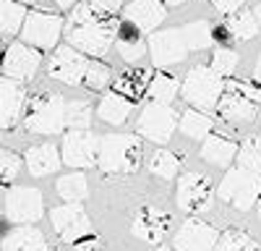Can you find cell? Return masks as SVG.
Here are the masks:
<instances>
[{"label":"cell","instance_id":"6da1fadb","mask_svg":"<svg viewBox=\"0 0 261 251\" xmlns=\"http://www.w3.org/2000/svg\"><path fill=\"white\" fill-rule=\"evenodd\" d=\"M118 34V21L113 13H107L97 3H79L71 8V16L65 21V39L68 47L79 50L81 55H94L102 58L113 47Z\"/></svg>","mask_w":261,"mask_h":251},{"label":"cell","instance_id":"7a4b0ae2","mask_svg":"<svg viewBox=\"0 0 261 251\" xmlns=\"http://www.w3.org/2000/svg\"><path fill=\"white\" fill-rule=\"evenodd\" d=\"M144 149L141 141L130 134H110L99 136L97 165L105 173H136L141 165Z\"/></svg>","mask_w":261,"mask_h":251},{"label":"cell","instance_id":"3957f363","mask_svg":"<svg viewBox=\"0 0 261 251\" xmlns=\"http://www.w3.org/2000/svg\"><path fill=\"white\" fill-rule=\"evenodd\" d=\"M261 92L251 81H225V89L217 102L220 118L227 123H253L258 115Z\"/></svg>","mask_w":261,"mask_h":251},{"label":"cell","instance_id":"277c9868","mask_svg":"<svg viewBox=\"0 0 261 251\" xmlns=\"http://www.w3.org/2000/svg\"><path fill=\"white\" fill-rule=\"evenodd\" d=\"M65 102L55 92H42L29 99L27 115H24V129L39 136H53L65 129Z\"/></svg>","mask_w":261,"mask_h":251},{"label":"cell","instance_id":"5b68a950","mask_svg":"<svg viewBox=\"0 0 261 251\" xmlns=\"http://www.w3.org/2000/svg\"><path fill=\"white\" fill-rule=\"evenodd\" d=\"M225 89V79H220L209 66H196L186 73L180 84V94L188 105H193V110H212L220 102V94Z\"/></svg>","mask_w":261,"mask_h":251},{"label":"cell","instance_id":"8992f818","mask_svg":"<svg viewBox=\"0 0 261 251\" xmlns=\"http://www.w3.org/2000/svg\"><path fill=\"white\" fill-rule=\"evenodd\" d=\"M217 196L222 202H227L230 207H235L238 212H248L251 207H256V202L261 199V175L243 170V167H232L225 173V178L220 181Z\"/></svg>","mask_w":261,"mask_h":251},{"label":"cell","instance_id":"52a82bcc","mask_svg":"<svg viewBox=\"0 0 261 251\" xmlns=\"http://www.w3.org/2000/svg\"><path fill=\"white\" fill-rule=\"evenodd\" d=\"M214 196H217V188L206 173H183L178 178L175 202L183 212H191V215L206 212V209H212Z\"/></svg>","mask_w":261,"mask_h":251},{"label":"cell","instance_id":"ba28073f","mask_svg":"<svg viewBox=\"0 0 261 251\" xmlns=\"http://www.w3.org/2000/svg\"><path fill=\"white\" fill-rule=\"evenodd\" d=\"M60 34H63V18L55 13H45V11L27 13L24 27H21L24 45H29L34 50H53L58 45Z\"/></svg>","mask_w":261,"mask_h":251},{"label":"cell","instance_id":"9c48e42d","mask_svg":"<svg viewBox=\"0 0 261 251\" xmlns=\"http://www.w3.org/2000/svg\"><path fill=\"white\" fill-rule=\"evenodd\" d=\"M175 129H178V113L170 105L151 102L141 110V115L136 120L139 136H144L146 141H154V144H167Z\"/></svg>","mask_w":261,"mask_h":251},{"label":"cell","instance_id":"30bf717a","mask_svg":"<svg viewBox=\"0 0 261 251\" xmlns=\"http://www.w3.org/2000/svg\"><path fill=\"white\" fill-rule=\"evenodd\" d=\"M45 215V199L39 188L13 186L6 194V217L16 225H32Z\"/></svg>","mask_w":261,"mask_h":251},{"label":"cell","instance_id":"8fae6325","mask_svg":"<svg viewBox=\"0 0 261 251\" xmlns=\"http://www.w3.org/2000/svg\"><path fill=\"white\" fill-rule=\"evenodd\" d=\"M53 228L63 243H79L84 241L86 236L92 233V222H89V215L84 212L81 204H60V207H53Z\"/></svg>","mask_w":261,"mask_h":251},{"label":"cell","instance_id":"7c38bea8","mask_svg":"<svg viewBox=\"0 0 261 251\" xmlns=\"http://www.w3.org/2000/svg\"><path fill=\"white\" fill-rule=\"evenodd\" d=\"M99 136L92 131H68L60 144V162L68 167H92L97 165Z\"/></svg>","mask_w":261,"mask_h":251},{"label":"cell","instance_id":"4fadbf2b","mask_svg":"<svg viewBox=\"0 0 261 251\" xmlns=\"http://www.w3.org/2000/svg\"><path fill=\"white\" fill-rule=\"evenodd\" d=\"M146 50L154 60V66H175V63L186 60L188 47L180 29H162V32H151L146 39Z\"/></svg>","mask_w":261,"mask_h":251},{"label":"cell","instance_id":"5bb4252c","mask_svg":"<svg viewBox=\"0 0 261 251\" xmlns=\"http://www.w3.org/2000/svg\"><path fill=\"white\" fill-rule=\"evenodd\" d=\"M86 66H89V60H86L79 50H73L68 45H60V47L53 50V55L47 60V73L55 81H63V84H68V87H76V84L84 81Z\"/></svg>","mask_w":261,"mask_h":251},{"label":"cell","instance_id":"9a60e30c","mask_svg":"<svg viewBox=\"0 0 261 251\" xmlns=\"http://www.w3.org/2000/svg\"><path fill=\"white\" fill-rule=\"evenodd\" d=\"M39 53L24 42H13V45L3 53V60H0V68H3V76L6 79H13V81H29L37 68H39Z\"/></svg>","mask_w":261,"mask_h":251},{"label":"cell","instance_id":"2e32d148","mask_svg":"<svg viewBox=\"0 0 261 251\" xmlns=\"http://www.w3.org/2000/svg\"><path fill=\"white\" fill-rule=\"evenodd\" d=\"M217 241H220V230H217L214 225L191 217L178 228L172 246H175L178 251H214Z\"/></svg>","mask_w":261,"mask_h":251},{"label":"cell","instance_id":"e0dca14e","mask_svg":"<svg viewBox=\"0 0 261 251\" xmlns=\"http://www.w3.org/2000/svg\"><path fill=\"white\" fill-rule=\"evenodd\" d=\"M167 225H170L167 212H160L157 207H144L134 217V222H130V233L144 243L157 246V243H162V238L167 233Z\"/></svg>","mask_w":261,"mask_h":251},{"label":"cell","instance_id":"ac0fdd59","mask_svg":"<svg viewBox=\"0 0 261 251\" xmlns=\"http://www.w3.org/2000/svg\"><path fill=\"white\" fill-rule=\"evenodd\" d=\"M165 16H167V8L162 0H134L130 6H125L123 21L134 24L139 32H157Z\"/></svg>","mask_w":261,"mask_h":251},{"label":"cell","instance_id":"d6986e66","mask_svg":"<svg viewBox=\"0 0 261 251\" xmlns=\"http://www.w3.org/2000/svg\"><path fill=\"white\" fill-rule=\"evenodd\" d=\"M24 99L27 94L21 89V84L0 73V129H8V126H13L21 118Z\"/></svg>","mask_w":261,"mask_h":251},{"label":"cell","instance_id":"ffe728a7","mask_svg":"<svg viewBox=\"0 0 261 251\" xmlns=\"http://www.w3.org/2000/svg\"><path fill=\"white\" fill-rule=\"evenodd\" d=\"M24 165L32 178H45V175H53L63 162H60V152L53 144H34L24 155Z\"/></svg>","mask_w":261,"mask_h":251},{"label":"cell","instance_id":"44dd1931","mask_svg":"<svg viewBox=\"0 0 261 251\" xmlns=\"http://www.w3.org/2000/svg\"><path fill=\"white\" fill-rule=\"evenodd\" d=\"M0 251H50L47 238L39 228H13L6 233L3 243H0Z\"/></svg>","mask_w":261,"mask_h":251},{"label":"cell","instance_id":"7402d4cb","mask_svg":"<svg viewBox=\"0 0 261 251\" xmlns=\"http://www.w3.org/2000/svg\"><path fill=\"white\" fill-rule=\"evenodd\" d=\"M238 155V144L230 141L227 136H220V134H209L204 141H201V160H206L209 165H220V167H227Z\"/></svg>","mask_w":261,"mask_h":251},{"label":"cell","instance_id":"603a6c76","mask_svg":"<svg viewBox=\"0 0 261 251\" xmlns=\"http://www.w3.org/2000/svg\"><path fill=\"white\" fill-rule=\"evenodd\" d=\"M115 45H118V53L123 55V60H128V63H136L146 55V42L141 39V32L134 24H128V21L118 24Z\"/></svg>","mask_w":261,"mask_h":251},{"label":"cell","instance_id":"cb8c5ba5","mask_svg":"<svg viewBox=\"0 0 261 251\" xmlns=\"http://www.w3.org/2000/svg\"><path fill=\"white\" fill-rule=\"evenodd\" d=\"M130 113H134V102L125 99L118 92H107L102 97V102H99V108H97L99 120L110 123V126H123L130 118Z\"/></svg>","mask_w":261,"mask_h":251},{"label":"cell","instance_id":"d4e9b609","mask_svg":"<svg viewBox=\"0 0 261 251\" xmlns=\"http://www.w3.org/2000/svg\"><path fill=\"white\" fill-rule=\"evenodd\" d=\"M178 129L188 136V139H196V141H204L212 131H214V120L206 115V113H199V110H186L178 120Z\"/></svg>","mask_w":261,"mask_h":251},{"label":"cell","instance_id":"484cf974","mask_svg":"<svg viewBox=\"0 0 261 251\" xmlns=\"http://www.w3.org/2000/svg\"><path fill=\"white\" fill-rule=\"evenodd\" d=\"M149 79H151L149 71H139V68H136V71H125V73H120L118 81H115V92L134 102V99H139V97L149 89Z\"/></svg>","mask_w":261,"mask_h":251},{"label":"cell","instance_id":"4316f807","mask_svg":"<svg viewBox=\"0 0 261 251\" xmlns=\"http://www.w3.org/2000/svg\"><path fill=\"white\" fill-rule=\"evenodd\" d=\"M89 194V183H86V175L84 173H68L58 178V196L65 202V204H79L81 199H86Z\"/></svg>","mask_w":261,"mask_h":251},{"label":"cell","instance_id":"83f0119b","mask_svg":"<svg viewBox=\"0 0 261 251\" xmlns=\"http://www.w3.org/2000/svg\"><path fill=\"white\" fill-rule=\"evenodd\" d=\"M149 97L154 99L157 105H170L172 99L178 97V92H180V84H178V79L172 76V73H154L149 79Z\"/></svg>","mask_w":261,"mask_h":251},{"label":"cell","instance_id":"f1b7e54d","mask_svg":"<svg viewBox=\"0 0 261 251\" xmlns=\"http://www.w3.org/2000/svg\"><path fill=\"white\" fill-rule=\"evenodd\" d=\"M27 18V8L18 6L16 0H0V34L3 37H13L16 32H21Z\"/></svg>","mask_w":261,"mask_h":251},{"label":"cell","instance_id":"f546056e","mask_svg":"<svg viewBox=\"0 0 261 251\" xmlns=\"http://www.w3.org/2000/svg\"><path fill=\"white\" fill-rule=\"evenodd\" d=\"M238 167L243 170H251V173H258L261 175V136H248L241 141L238 146Z\"/></svg>","mask_w":261,"mask_h":251},{"label":"cell","instance_id":"4dcf8cb0","mask_svg":"<svg viewBox=\"0 0 261 251\" xmlns=\"http://www.w3.org/2000/svg\"><path fill=\"white\" fill-rule=\"evenodd\" d=\"M92 123V105L86 99H71L65 102V129L71 131H89Z\"/></svg>","mask_w":261,"mask_h":251},{"label":"cell","instance_id":"1f68e13d","mask_svg":"<svg viewBox=\"0 0 261 251\" xmlns=\"http://www.w3.org/2000/svg\"><path fill=\"white\" fill-rule=\"evenodd\" d=\"M149 170H151V175H157L162 181H172L178 175V170H180V160L170 149H157L154 155L149 157Z\"/></svg>","mask_w":261,"mask_h":251},{"label":"cell","instance_id":"d6a6232c","mask_svg":"<svg viewBox=\"0 0 261 251\" xmlns=\"http://www.w3.org/2000/svg\"><path fill=\"white\" fill-rule=\"evenodd\" d=\"M227 32H230L232 42L253 39V37L258 34V21H256L253 11H241V13H235V16L227 21Z\"/></svg>","mask_w":261,"mask_h":251},{"label":"cell","instance_id":"836d02e7","mask_svg":"<svg viewBox=\"0 0 261 251\" xmlns=\"http://www.w3.org/2000/svg\"><path fill=\"white\" fill-rule=\"evenodd\" d=\"M214 251H261V243L243 230H227L220 236Z\"/></svg>","mask_w":261,"mask_h":251},{"label":"cell","instance_id":"e575fe53","mask_svg":"<svg viewBox=\"0 0 261 251\" xmlns=\"http://www.w3.org/2000/svg\"><path fill=\"white\" fill-rule=\"evenodd\" d=\"M180 34L186 39V47L188 50H206L212 42H214L209 21H193V24H188V27L180 29Z\"/></svg>","mask_w":261,"mask_h":251},{"label":"cell","instance_id":"d590c367","mask_svg":"<svg viewBox=\"0 0 261 251\" xmlns=\"http://www.w3.org/2000/svg\"><path fill=\"white\" fill-rule=\"evenodd\" d=\"M84 84H86V89H92V92L105 89L107 84H110V68L99 60H89V66L84 71Z\"/></svg>","mask_w":261,"mask_h":251},{"label":"cell","instance_id":"8d00e7d4","mask_svg":"<svg viewBox=\"0 0 261 251\" xmlns=\"http://www.w3.org/2000/svg\"><path fill=\"white\" fill-rule=\"evenodd\" d=\"M220 79L230 76L235 68H238V53L227 50V47H217L214 55H212V66H209Z\"/></svg>","mask_w":261,"mask_h":251},{"label":"cell","instance_id":"74e56055","mask_svg":"<svg viewBox=\"0 0 261 251\" xmlns=\"http://www.w3.org/2000/svg\"><path fill=\"white\" fill-rule=\"evenodd\" d=\"M21 165H24V162H21L18 155H13L8 149H0V183L16 181L18 173H21Z\"/></svg>","mask_w":261,"mask_h":251},{"label":"cell","instance_id":"f35d334b","mask_svg":"<svg viewBox=\"0 0 261 251\" xmlns=\"http://www.w3.org/2000/svg\"><path fill=\"white\" fill-rule=\"evenodd\" d=\"M243 3H246V0H212V6H214L217 11H220V13H225V16L238 13Z\"/></svg>","mask_w":261,"mask_h":251},{"label":"cell","instance_id":"ab89813d","mask_svg":"<svg viewBox=\"0 0 261 251\" xmlns=\"http://www.w3.org/2000/svg\"><path fill=\"white\" fill-rule=\"evenodd\" d=\"M73 251H102V246H99L97 238H84L73 246Z\"/></svg>","mask_w":261,"mask_h":251},{"label":"cell","instance_id":"60d3db41","mask_svg":"<svg viewBox=\"0 0 261 251\" xmlns=\"http://www.w3.org/2000/svg\"><path fill=\"white\" fill-rule=\"evenodd\" d=\"M94 3H97L99 8H105L107 13H115V11L123 6V0H94Z\"/></svg>","mask_w":261,"mask_h":251},{"label":"cell","instance_id":"b9f144b4","mask_svg":"<svg viewBox=\"0 0 261 251\" xmlns=\"http://www.w3.org/2000/svg\"><path fill=\"white\" fill-rule=\"evenodd\" d=\"M81 3V0H55V6L58 8H63V11H71L73 6H79Z\"/></svg>","mask_w":261,"mask_h":251},{"label":"cell","instance_id":"7bdbcfd3","mask_svg":"<svg viewBox=\"0 0 261 251\" xmlns=\"http://www.w3.org/2000/svg\"><path fill=\"white\" fill-rule=\"evenodd\" d=\"M253 79L261 81V53H258V60H256V68H253Z\"/></svg>","mask_w":261,"mask_h":251},{"label":"cell","instance_id":"ee69618b","mask_svg":"<svg viewBox=\"0 0 261 251\" xmlns=\"http://www.w3.org/2000/svg\"><path fill=\"white\" fill-rule=\"evenodd\" d=\"M253 16H256V21H258V29H261V3L253 8Z\"/></svg>","mask_w":261,"mask_h":251},{"label":"cell","instance_id":"f6af8a7d","mask_svg":"<svg viewBox=\"0 0 261 251\" xmlns=\"http://www.w3.org/2000/svg\"><path fill=\"white\" fill-rule=\"evenodd\" d=\"M167 6H183V3H188V0H165Z\"/></svg>","mask_w":261,"mask_h":251},{"label":"cell","instance_id":"bcb514c9","mask_svg":"<svg viewBox=\"0 0 261 251\" xmlns=\"http://www.w3.org/2000/svg\"><path fill=\"white\" fill-rule=\"evenodd\" d=\"M256 212H258V220H261V199L256 202Z\"/></svg>","mask_w":261,"mask_h":251},{"label":"cell","instance_id":"7dc6e473","mask_svg":"<svg viewBox=\"0 0 261 251\" xmlns=\"http://www.w3.org/2000/svg\"><path fill=\"white\" fill-rule=\"evenodd\" d=\"M16 3H18V6H24V3H34V0H16Z\"/></svg>","mask_w":261,"mask_h":251},{"label":"cell","instance_id":"c3c4849f","mask_svg":"<svg viewBox=\"0 0 261 251\" xmlns=\"http://www.w3.org/2000/svg\"><path fill=\"white\" fill-rule=\"evenodd\" d=\"M157 251H175V248H165V246H160V248H157Z\"/></svg>","mask_w":261,"mask_h":251}]
</instances>
